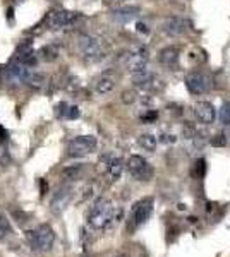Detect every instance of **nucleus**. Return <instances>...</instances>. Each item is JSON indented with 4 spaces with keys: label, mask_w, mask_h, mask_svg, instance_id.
<instances>
[{
    "label": "nucleus",
    "mask_w": 230,
    "mask_h": 257,
    "mask_svg": "<svg viewBox=\"0 0 230 257\" xmlns=\"http://www.w3.org/2000/svg\"><path fill=\"white\" fill-rule=\"evenodd\" d=\"M122 211L115 208L108 199L100 197L93 202V206L88 211V223L93 230H107L114 223L119 221Z\"/></svg>",
    "instance_id": "1"
},
{
    "label": "nucleus",
    "mask_w": 230,
    "mask_h": 257,
    "mask_svg": "<svg viewBox=\"0 0 230 257\" xmlns=\"http://www.w3.org/2000/svg\"><path fill=\"white\" fill-rule=\"evenodd\" d=\"M26 238L33 250L36 252H50L55 243V233H53L52 226L48 225H40L36 230L28 231Z\"/></svg>",
    "instance_id": "2"
},
{
    "label": "nucleus",
    "mask_w": 230,
    "mask_h": 257,
    "mask_svg": "<svg viewBox=\"0 0 230 257\" xmlns=\"http://www.w3.org/2000/svg\"><path fill=\"white\" fill-rule=\"evenodd\" d=\"M78 48L81 55L90 62H98L107 55V48L103 41L91 35H81L78 38Z\"/></svg>",
    "instance_id": "3"
},
{
    "label": "nucleus",
    "mask_w": 230,
    "mask_h": 257,
    "mask_svg": "<svg viewBox=\"0 0 230 257\" xmlns=\"http://www.w3.org/2000/svg\"><path fill=\"white\" fill-rule=\"evenodd\" d=\"M98 146V141L95 136H78V138L70 139L67 144V156L70 158H83L95 151Z\"/></svg>",
    "instance_id": "4"
},
{
    "label": "nucleus",
    "mask_w": 230,
    "mask_h": 257,
    "mask_svg": "<svg viewBox=\"0 0 230 257\" xmlns=\"http://www.w3.org/2000/svg\"><path fill=\"white\" fill-rule=\"evenodd\" d=\"M153 213V199L151 197H144L141 201H137L131 209V214H129V228L131 230H136L141 225H144L149 219Z\"/></svg>",
    "instance_id": "5"
},
{
    "label": "nucleus",
    "mask_w": 230,
    "mask_h": 257,
    "mask_svg": "<svg viewBox=\"0 0 230 257\" xmlns=\"http://www.w3.org/2000/svg\"><path fill=\"white\" fill-rule=\"evenodd\" d=\"M127 170L136 180L139 182H148L153 178V167L149 165L148 160H144L139 155H132L127 160Z\"/></svg>",
    "instance_id": "6"
},
{
    "label": "nucleus",
    "mask_w": 230,
    "mask_h": 257,
    "mask_svg": "<svg viewBox=\"0 0 230 257\" xmlns=\"http://www.w3.org/2000/svg\"><path fill=\"white\" fill-rule=\"evenodd\" d=\"M78 21V14L70 11H52L47 16V26L48 30L53 31H60L65 30V28L72 26Z\"/></svg>",
    "instance_id": "7"
},
{
    "label": "nucleus",
    "mask_w": 230,
    "mask_h": 257,
    "mask_svg": "<svg viewBox=\"0 0 230 257\" xmlns=\"http://www.w3.org/2000/svg\"><path fill=\"white\" fill-rule=\"evenodd\" d=\"M149 60V52L146 47H136L129 52V55L125 57V69L131 74L144 70Z\"/></svg>",
    "instance_id": "8"
},
{
    "label": "nucleus",
    "mask_w": 230,
    "mask_h": 257,
    "mask_svg": "<svg viewBox=\"0 0 230 257\" xmlns=\"http://www.w3.org/2000/svg\"><path fill=\"white\" fill-rule=\"evenodd\" d=\"M72 189L69 185H62V187L57 189V192L53 194V199H52V204H50V209H52L53 214H60L67 209V206L70 204L72 201Z\"/></svg>",
    "instance_id": "9"
},
{
    "label": "nucleus",
    "mask_w": 230,
    "mask_h": 257,
    "mask_svg": "<svg viewBox=\"0 0 230 257\" xmlns=\"http://www.w3.org/2000/svg\"><path fill=\"white\" fill-rule=\"evenodd\" d=\"M186 86L191 94H204L211 88V79L201 72H194L191 76H187Z\"/></svg>",
    "instance_id": "10"
},
{
    "label": "nucleus",
    "mask_w": 230,
    "mask_h": 257,
    "mask_svg": "<svg viewBox=\"0 0 230 257\" xmlns=\"http://www.w3.org/2000/svg\"><path fill=\"white\" fill-rule=\"evenodd\" d=\"M194 113L196 118L199 120L204 125H210V123L215 122L216 118V108L211 105L210 101H198L194 106Z\"/></svg>",
    "instance_id": "11"
},
{
    "label": "nucleus",
    "mask_w": 230,
    "mask_h": 257,
    "mask_svg": "<svg viewBox=\"0 0 230 257\" xmlns=\"http://www.w3.org/2000/svg\"><path fill=\"white\" fill-rule=\"evenodd\" d=\"M103 165H105V173L112 182H117L122 175L124 163L117 156H103Z\"/></svg>",
    "instance_id": "12"
},
{
    "label": "nucleus",
    "mask_w": 230,
    "mask_h": 257,
    "mask_svg": "<svg viewBox=\"0 0 230 257\" xmlns=\"http://www.w3.org/2000/svg\"><path fill=\"white\" fill-rule=\"evenodd\" d=\"M162 30L169 36H181L186 31V23L181 18H167L162 24Z\"/></svg>",
    "instance_id": "13"
},
{
    "label": "nucleus",
    "mask_w": 230,
    "mask_h": 257,
    "mask_svg": "<svg viewBox=\"0 0 230 257\" xmlns=\"http://www.w3.org/2000/svg\"><path fill=\"white\" fill-rule=\"evenodd\" d=\"M132 82L141 89H153L155 86H157L155 84V82H157V77L144 69V70H139V72L132 74Z\"/></svg>",
    "instance_id": "14"
},
{
    "label": "nucleus",
    "mask_w": 230,
    "mask_h": 257,
    "mask_svg": "<svg viewBox=\"0 0 230 257\" xmlns=\"http://www.w3.org/2000/svg\"><path fill=\"white\" fill-rule=\"evenodd\" d=\"M160 62L167 69H177L179 67V50L175 47H169L160 52Z\"/></svg>",
    "instance_id": "15"
},
{
    "label": "nucleus",
    "mask_w": 230,
    "mask_h": 257,
    "mask_svg": "<svg viewBox=\"0 0 230 257\" xmlns=\"http://www.w3.org/2000/svg\"><path fill=\"white\" fill-rule=\"evenodd\" d=\"M137 14H139V7H136V6L117 7V9L112 11V18H114L115 21H120V23H127V21H132Z\"/></svg>",
    "instance_id": "16"
},
{
    "label": "nucleus",
    "mask_w": 230,
    "mask_h": 257,
    "mask_svg": "<svg viewBox=\"0 0 230 257\" xmlns=\"http://www.w3.org/2000/svg\"><path fill=\"white\" fill-rule=\"evenodd\" d=\"M114 88H115V79L112 76H102V77H98L96 79V82H95V91L98 94H108V93H112L114 91Z\"/></svg>",
    "instance_id": "17"
},
{
    "label": "nucleus",
    "mask_w": 230,
    "mask_h": 257,
    "mask_svg": "<svg viewBox=\"0 0 230 257\" xmlns=\"http://www.w3.org/2000/svg\"><path fill=\"white\" fill-rule=\"evenodd\" d=\"M24 84L29 86V88H33V89H40L41 86L45 84V76L41 72H36V70H29V74H28V77H26V81H24Z\"/></svg>",
    "instance_id": "18"
},
{
    "label": "nucleus",
    "mask_w": 230,
    "mask_h": 257,
    "mask_svg": "<svg viewBox=\"0 0 230 257\" xmlns=\"http://www.w3.org/2000/svg\"><path fill=\"white\" fill-rule=\"evenodd\" d=\"M137 141H139V146L144 148L146 151H155V149H157L158 138L155 134H141Z\"/></svg>",
    "instance_id": "19"
},
{
    "label": "nucleus",
    "mask_w": 230,
    "mask_h": 257,
    "mask_svg": "<svg viewBox=\"0 0 230 257\" xmlns=\"http://www.w3.org/2000/svg\"><path fill=\"white\" fill-rule=\"evenodd\" d=\"M40 59L43 62H53L58 59V50L55 47H52V45H47V47H43L40 50Z\"/></svg>",
    "instance_id": "20"
},
{
    "label": "nucleus",
    "mask_w": 230,
    "mask_h": 257,
    "mask_svg": "<svg viewBox=\"0 0 230 257\" xmlns=\"http://www.w3.org/2000/svg\"><path fill=\"white\" fill-rule=\"evenodd\" d=\"M218 118H220V122L223 123V125L230 127V101L221 105V108L218 111Z\"/></svg>",
    "instance_id": "21"
},
{
    "label": "nucleus",
    "mask_w": 230,
    "mask_h": 257,
    "mask_svg": "<svg viewBox=\"0 0 230 257\" xmlns=\"http://www.w3.org/2000/svg\"><path fill=\"white\" fill-rule=\"evenodd\" d=\"M11 163H12L11 153L4 146H0V165H2V167H9Z\"/></svg>",
    "instance_id": "22"
},
{
    "label": "nucleus",
    "mask_w": 230,
    "mask_h": 257,
    "mask_svg": "<svg viewBox=\"0 0 230 257\" xmlns=\"http://www.w3.org/2000/svg\"><path fill=\"white\" fill-rule=\"evenodd\" d=\"M11 231V225H9V221L6 219V216H2L0 214V238H4L7 233Z\"/></svg>",
    "instance_id": "23"
},
{
    "label": "nucleus",
    "mask_w": 230,
    "mask_h": 257,
    "mask_svg": "<svg viewBox=\"0 0 230 257\" xmlns=\"http://www.w3.org/2000/svg\"><path fill=\"white\" fill-rule=\"evenodd\" d=\"M64 115H65L67 118H70V120L78 118V117H79V108H78V106H65Z\"/></svg>",
    "instance_id": "24"
},
{
    "label": "nucleus",
    "mask_w": 230,
    "mask_h": 257,
    "mask_svg": "<svg viewBox=\"0 0 230 257\" xmlns=\"http://www.w3.org/2000/svg\"><path fill=\"white\" fill-rule=\"evenodd\" d=\"M79 172H81V167H74V168H67L64 172V177H69L70 180H76L79 177Z\"/></svg>",
    "instance_id": "25"
},
{
    "label": "nucleus",
    "mask_w": 230,
    "mask_h": 257,
    "mask_svg": "<svg viewBox=\"0 0 230 257\" xmlns=\"http://www.w3.org/2000/svg\"><path fill=\"white\" fill-rule=\"evenodd\" d=\"M122 99L125 103H132L136 99V94L132 93V91H125V93L122 94Z\"/></svg>",
    "instance_id": "26"
},
{
    "label": "nucleus",
    "mask_w": 230,
    "mask_h": 257,
    "mask_svg": "<svg viewBox=\"0 0 230 257\" xmlns=\"http://www.w3.org/2000/svg\"><path fill=\"white\" fill-rule=\"evenodd\" d=\"M157 117H158V113H157V111H149L148 115H144L143 120H144V122H151V120H153V118H157Z\"/></svg>",
    "instance_id": "27"
},
{
    "label": "nucleus",
    "mask_w": 230,
    "mask_h": 257,
    "mask_svg": "<svg viewBox=\"0 0 230 257\" xmlns=\"http://www.w3.org/2000/svg\"><path fill=\"white\" fill-rule=\"evenodd\" d=\"M137 31L139 33H148V30H146V24H137Z\"/></svg>",
    "instance_id": "28"
},
{
    "label": "nucleus",
    "mask_w": 230,
    "mask_h": 257,
    "mask_svg": "<svg viewBox=\"0 0 230 257\" xmlns=\"http://www.w3.org/2000/svg\"><path fill=\"white\" fill-rule=\"evenodd\" d=\"M14 2H16V4H23L24 0H14Z\"/></svg>",
    "instance_id": "29"
},
{
    "label": "nucleus",
    "mask_w": 230,
    "mask_h": 257,
    "mask_svg": "<svg viewBox=\"0 0 230 257\" xmlns=\"http://www.w3.org/2000/svg\"><path fill=\"white\" fill-rule=\"evenodd\" d=\"M112 2H124V0H112Z\"/></svg>",
    "instance_id": "30"
}]
</instances>
